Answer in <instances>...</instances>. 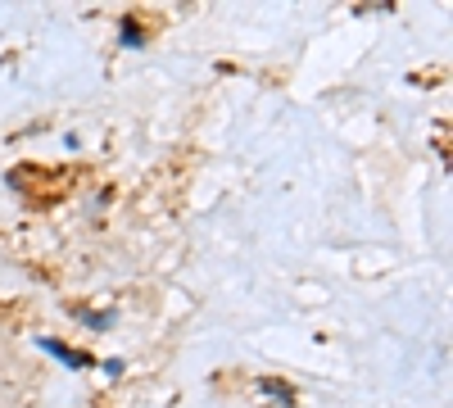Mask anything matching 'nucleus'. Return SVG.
<instances>
[{
  "instance_id": "obj_1",
  "label": "nucleus",
  "mask_w": 453,
  "mask_h": 408,
  "mask_svg": "<svg viewBox=\"0 0 453 408\" xmlns=\"http://www.w3.org/2000/svg\"><path fill=\"white\" fill-rule=\"evenodd\" d=\"M36 350H46L50 358H59V363H68V367H91V354L73 350V345H64V341H50V336H42V341H36Z\"/></svg>"
},
{
  "instance_id": "obj_2",
  "label": "nucleus",
  "mask_w": 453,
  "mask_h": 408,
  "mask_svg": "<svg viewBox=\"0 0 453 408\" xmlns=\"http://www.w3.org/2000/svg\"><path fill=\"white\" fill-rule=\"evenodd\" d=\"M119 32H123V46H132V50H136V46H145V42H141V23H136V19H123V27H119Z\"/></svg>"
},
{
  "instance_id": "obj_3",
  "label": "nucleus",
  "mask_w": 453,
  "mask_h": 408,
  "mask_svg": "<svg viewBox=\"0 0 453 408\" xmlns=\"http://www.w3.org/2000/svg\"><path fill=\"white\" fill-rule=\"evenodd\" d=\"M82 322H87V327H109L113 313H82Z\"/></svg>"
}]
</instances>
